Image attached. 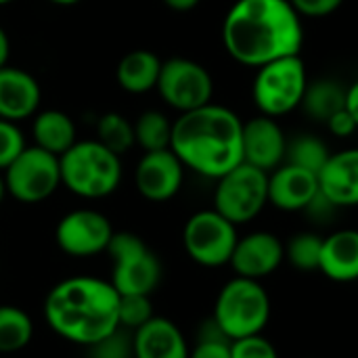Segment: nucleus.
<instances>
[{"label":"nucleus","instance_id":"obj_1","mask_svg":"<svg viewBox=\"0 0 358 358\" xmlns=\"http://www.w3.org/2000/svg\"><path fill=\"white\" fill-rule=\"evenodd\" d=\"M302 42V17L289 0H237L222 21L224 50L245 67L300 55Z\"/></svg>","mask_w":358,"mask_h":358},{"label":"nucleus","instance_id":"obj_2","mask_svg":"<svg viewBox=\"0 0 358 358\" xmlns=\"http://www.w3.org/2000/svg\"><path fill=\"white\" fill-rule=\"evenodd\" d=\"M120 298L111 281L73 275L46 294L42 313L59 338L90 348L120 329Z\"/></svg>","mask_w":358,"mask_h":358},{"label":"nucleus","instance_id":"obj_3","mask_svg":"<svg viewBox=\"0 0 358 358\" xmlns=\"http://www.w3.org/2000/svg\"><path fill=\"white\" fill-rule=\"evenodd\" d=\"M243 122L224 105L208 103L172 122L170 149L185 168L218 180L243 162Z\"/></svg>","mask_w":358,"mask_h":358},{"label":"nucleus","instance_id":"obj_4","mask_svg":"<svg viewBox=\"0 0 358 358\" xmlns=\"http://www.w3.org/2000/svg\"><path fill=\"white\" fill-rule=\"evenodd\" d=\"M61 185L82 199H103L122 182V159L103 143L76 141L59 155Z\"/></svg>","mask_w":358,"mask_h":358},{"label":"nucleus","instance_id":"obj_5","mask_svg":"<svg viewBox=\"0 0 358 358\" xmlns=\"http://www.w3.org/2000/svg\"><path fill=\"white\" fill-rule=\"evenodd\" d=\"M271 296L262 281L233 277L216 296L212 321L218 331L233 342L262 334L271 321Z\"/></svg>","mask_w":358,"mask_h":358},{"label":"nucleus","instance_id":"obj_6","mask_svg":"<svg viewBox=\"0 0 358 358\" xmlns=\"http://www.w3.org/2000/svg\"><path fill=\"white\" fill-rule=\"evenodd\" d=\"M306 86L308 73L304 61L300 55H289L258 67L252 96L262 115L277 120L300 107Z\"/></svg>","mask_w":358,"mask_h":358},{"label":"nucleus","instance_id":"obj_7","mask_svg":"<svg viewBox=\"0 0 358 358\" xmlns=\"http://www.w3.org/2000/svg\"><path fill=\"white\" fill-rule=\"evenodd\" d=\"M111 256V285L120 296H151L162 281V262L134 233H115Z\"/></svg>","mask_w":358,"mask_h":358},{"label":"nucleus","instance_id":"obj_8","mask_svg":"<svg viewBox=\"0 0 358 358\" xmlns=\"http://www.w3.org/2000/svg\"><path fill=\"white\" fill-rule=\"evenodd\" d=\"M268 206V172L245 162L216 180L214 210L235 227L248 224Z\"/></svg>","mask_w":358,"mask_h":358},{"label":"nucleus","instance_id":"obj_9","mask_svg":"<svg viewBox=\"0 0 358 358\" xmlns=\"http://www.w3.org/2000/svg\"><path fill=\"white\" fill-rule=\"evenodd\" d=\"M2 174L6 193L25 206L46 201L61 187L59 155H52L36 145L25 147Z\"/></svg>","mask_w":358,"mask_h":358},{"label":"nucleus","instance_id":"obj_10","mask_svg":"<svg viewBox=\"0 0 358 358\" xmlns=\"http://www.w3.org/2000/svg\"><path fill=\"white\" fill-rule=\"evenodd\" d=\"M237 239V227L214 208L195 212L182 229V248L187 256L203 268L227 266Z\"/></svg>","mask_w":358,"mask_h":358},{"label":"nucleus","instance_id":"obj_11","mask_svg":"<svg viewBox=\"0 0 358 358\" xmlns=\"http://www.w3.org/2000/svg\"><path fill=\"white\" fill-rule=\"evenodd\" d=\"M155 90L168 107L185 113L212 103L214 80L201 63L185 57H172L162 61Z\"/></svg>","mask_w":358,"mask_h":358},{"label":"nucleus","instance_id":"obj_12","mask_svg":"<svg viewBox=\"0 0 358 358\" xmlns=\"http://www.w3.org/2000/svg\"><path fill=\"white\" fill-rule=\"evenodd\" d=\"M113 235L109 218L90 208L67 212L55 229L59 250L71 258H92L107 252Z\"/></svg>","mask_w":358,"mask_h":358},{"label":"nucleus","instance_id":"obj_13","mask_svg":"<svg viewBox=\"0 0 358 358\" xmlns=\"http://www.w3.org/2000/svg\"><path fill=\"white\" fill-rule=\"evenodd\" d=\"M185 180V166L172 149L145 151L134 170V185L141 197L153 203L170 201Z\"/></svg>","mask_w":358,"mask_h":358},{"label":"nucleus","instance_id":"obj_14","mask_svg":"<svg viewBox=\"0 0 358 358\" xmlns=\"http://www.w3.org/2000/svg\"><path fill=\"white\" fill-rule=\"evenodd\" d=\"M285 262V243L268 231H254L237 239L229 266L237 277L262 281Z\"/></svg>","mask_w":358,"mask_h":358},{"label":"nucleus","instance_id":"obj_15","mask_svg":"<svg viewBox=\"0 0 358 358\" xmlns=\"http://www.w3.org/2000/svg\"><path fill=\"white\" fill-rule=\"evenodd\" d=\"M243 162L260 168L264 172H273L285 162L287 138L275 117L258 115L243 124Z\"/></svg>","mask_w":358,"mask_h":358},{"label":"nucleus","instance_id":"obj_16","mask_svg":"<svg viewBox=\"0 0 358 358\" xmlns=\"http://www.w3.org/2000/svg\"><path fill=\"white\" fill-rule=\"evenodd\" d=\"M319 195V176L292 166L281 164L268 172V203L281 212H304Z\"/></svg>","mask_w":358,"mask_h":358},{"label":"nucleus","instance_id":"obj_17","mask_svg":"<svg viewBox=\"0 0 358 358\" xmlns=\"http://www.w3.org/2000/svg\"><path fill=\"white\" fill-rule=\"evenodd\" d=\"M42 90L38 80L21 69L0 67V117L8 122H23L38 113Z\"/></svg>","mask_w":358,"mask_h":358},{"label":"nucleus","instance_id":"obj_18","mask_svg":"<svg viewBox=\"0 0 358 358\" xmlns=\"http://www.w3.org/2000/svg\"><path fill=\"white\" fill-rule=\"evenodd\" d=\"M189 342L180 327L164 317L149 319L134 329L132 355L134 358H189Z\"/></svg>","mask_w":358,"mask_h":358},{"label":"nucleus","instance_id":"obj_19","mask_svg":"<svg viewBox=\"0 0 358 358\" xmlns=\"http://www.w3.org/2000/svg\"><path fill=\"white\" fill-rule=\"evenodd\" d=\"M319 191L336 208L358 206V147L329 155L319 172Z\"/></svg>","mask_w":358,"mask_h":358},{"label":"nucleus","instance_id":"obj_20","mask_svg":"<svg viewBox=\"0 0 358 358\" xmlns=\"http://www.w3.org/2000/svg\"><path fill=\"white\" fill-rule=\"evenodd\" d=\"M319 271L336 283L358 281V231L340 229L323 237Z\"/></svg>","mask_w":358,"mask_h":358},{"label":"nucleus","instance_id":"obj_21","mask_svg":"<svg viewBox=\"0 0 358 358\" xmlns=\"http://www.w3.org/2000/svg\"><path fill=\"white\" fill-rule=\"evenodd\" d=\"M162 61L155 52L138 48L124 55L115 69V80L130 94H145L157 86Z\"/></svg>","mask_w":358,"mask_h":358},{"label":"nucleus","instance_id":"obj_22","mask_svg":"<svg viewBox=\"0 0 358 358\" xmlns=\"http://www.w3.org/2000/svg\"><path fill=\"white\" fill-rule=\"evenodd\" d=\"M31 134H34V145L52 155H63L78 141L73 120L59 109H46L36 113L31 124Z\"/></svg>","mask_w":358,"mask_h":358},{"label":"nucleus","instance_id":"obj_23","mask_svg":"<svg viewBox=\"0 0 358 358\" xmlns=\"http://www.w3.org/2000/svg\"><path fill=\"white\" fill-rule=\"evenodd\" d=\"M344 107H346V88L340 82L327 78H319L313 82L308 80V86L300 103V109L306 115H310L315 122L327 124L329 117Z\"/></svg>","mask_w":358,"mask_h":358},{"label":"nucleus","instance_id":"obj_24","mask_svg":"<svg viewBox=\"0 0 358 358\" xmlns=\"http://www.w3.org/2000/svg\"><path fill=\"white\" fill-rule=\"evenodd\" d=\"M34 340L31 317L13 304H0V355H13L27 348Z\"/></svg>","mask_w":358,"mask_h":358},{"label":"nucleus","instance_id":"obj_25","mask_svg":"<svg viewBox=\"0 0 358 358\" xmlns=\"http://www.w3.org/2000/svg\"><path fill=\"white\" fill-rule=\"evenodd\" d=\"M331 151L329 147L310 134H298L296 138L287 141V149H285V162L283 164H292L298 168H304L313 174L319 176V172L323 170V166L327 164Z\"/></svg>","mask_w":358,"mask_h":358},{"label":"nucleus","instance_id":"obj_26","mask_svg":"<svg viewBox=\"0 0 358 358\" xmlns=\"http://www.w3.org/2000/svg\"><path fill=\"white\" fill-rule=\"evenodd\" d=\"M134 138L143 151H162L170 149L172 141V122L166 113L149 109L143 111L134 124Z\"/></svg>","mask_w":358,"mask_h":358},{"label":"nucleus","instance_id":"obj_27","mask_svg":"<svg viewBox=\"0 0 358 358\" xmlns=\"http://www.w3.org/2000/svg\"><path fill=\"white\" fill-rule=\"evenodd\" d=\"M96 141L103 143L113 153L124 155L136 145L134 124H130L122 113L109 111V113L101 115V120L96 124Z\"/></svg>","mask_w":358,"mask_h":358},{"label":"nucleus","instance_id":"obj_28","mask_svg":"<svg viewBox=\"0 0 358 358\" xmlns=\"http://www.w3.org/2000/svg\"><path fill=\"white\" fill-rule=\"evenodd\" d=\"M323 252V237L310 231L294 235L285 243V260L298 271H319Z\"/></svg>","mask_w":358,"mask_h":358},{"label":"nucleus","instance_id":"obj_29","mask_svg":"<svg viewBox=\"0 0 358 358\" xmlns=\"http://www.w3.org/2000/svg\"><path fill=\"white\" fill-rule=\"evenodd\" d=\"M151 296H122L120 298V327L138 329L149 319H153Z\"/></svg>","mask_w":358,"mask_h":358},{"label":"nucleus","instance_id":"obj_30","mask_svg":"<svg viewBox=\"0 0 358 358\" xmlns=\"http://www.w3.org/2000/svg\"><path fill=\"white\" fill-rule=\"evenodd\" d=\"M210 331L206 329L195 348H191L189 358H231V342L218 331L214 321L208 323Z\"/></svg>","mask_w":358,"mask_h":358},{"label":"nucleus","instance_id":"obj_31","mask_svg":"<svg viewBox=\"0 0 358 358\" xmlns=\"http://www.w3.org/2000/svg\"><path fill=\"white\" fill-rule=\"evenodd\" d=\"M25 136L17 122H8L0 117V170L8 168L13 159L25 149Z\"/></svg>","mask_w":358,"mask_h":358},{"label":"nucleus","instance_id":"obj_32","mask_svg":"<svg viewBox=\"0 0 358 358\" xmlns=\"http://www.w3.org/2000/svg\"><path fill=\"white\" fill-rule=\"evenodd\" d=\"M231 358H279V350L268 338L258 334V336L233 340Z\"/></svg>","mask_w":358,"mask_h":358},{"label":"nucleus","instance_id":"obj_33","mask_svg":"<svg viewBox=\"0 0 358 358\" xmlns=\"http://www.w3.org/2000/svg\"><path fill=\"white\" fill-rule=\"evenodd\" d=\"M90 358H134L132 340L126 334H122V327H120L111 336L90 346Z\"/></svg>","mask_w":358,"mask_h":358},{"label":"nucleus","instance_id":"obj_34","mask_svg":"<svg viewBox=\"0 0 358 358\" xmlns=\"http://www.w3.org/2000/svg\"><path fill=\"white\" fill-rule=\"evenodd\" d=\"M289 2L300 17L319 19V17H327V15L336 13L344 0H289Z\"/></svg>","mask_w":358,"mask_h":358},{"label":"nucleus","instance_id":"obj_35","mask_svg":"<svg viewBox=\"0 0 358 358\" xmlns=\"http://www.w3.org/2000/svg\"><path fill=\"white\" fill-rule=\"evenodd\" d=\"M325 126L329 128V132H331L334 136H340V138L352 136V134L358 130L355 117L348 113V109H346V107H344V109H340L336 115H331V117H329V122H327Z\"/></svg>","mask_w":358,"mask_h":358},{"label":"nucleus","instance_id":"obj_36","mask_svg":"<svg viewBox=\"0 0 358 358\" xmlns=\"http://www.w3.org/2000/svg\"><path fill=\"white\" fill-rule=\"evenodd\" d=\"M346 109L355 117V122H357L358 126V80L346 88Z\"/></svg>","mask_w":358,"mask_h":358},{"label":"nucleus","instance_id":"obj_37","mask_svg":"<svg viewBox=\"0 0 358 358\" xmlns=\"http://www.w3.org/2000/svg\"><path fill=\"white\" fill-rule=\"evenodd\" d=\"M201 0H164V4L172 10H178V13H187L191 8H195Z\"/></svg>","mask_w":358,"mask_h":358},{"label":"nucleus","instance_id":"obj_38","mask_svg":"<svg viewBox=\"0 0 358 358\" xmlns=\"http://www.w3.org/2000/svg\"><path fill=\"white\" fill-rule=\"evenodd\" d=\"M8 55H10V40H8L4 27L0 25V67H4L8 63Z\"/></svg>","mask_w":358,"mask_h":358},{"label":"nucleus","instance_id":"obj_39","mask_svg":"<svg viewBox=\"0 0 358 358\" xmlns=\"http://www.w3.org/2000/svg\"><path fill=\"white\" fill-rule=\"evenodd\" d=\"M6 195H8V193H6V182H4V174H2V170H0V203L4 201Z\"/></svg>","mask_w":358,"mask_h":358},{"label":"nucleus","instance_id":"obj_40","mask_svg":"<svg viewBox=\"0 0 358 358\" xmlns=\"http://www.w3.org/2000/svg\"><path fill=\"white\" fill-rule=\"evenodd\" d=\"M50 4H57V6H73V4H78V2H82V0H48Z\"/></svg>","mask_w":358,"mask_h":358},{"label":"nucleus","instance_id":"obj_41","mask_svg":"<svg viewBox=\"0 0 358 358\" xmlns=\"http://www.w3.org/2000/svg\"><path fill=\"white\" fill-rule=\"evenodd\" d=\"M13 0H0V6H4V4H10Z\"/></svg>","mask_w":358,"mask_h":358}]
</instances>
